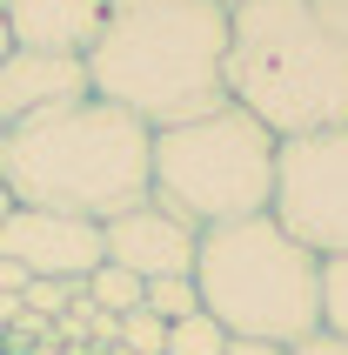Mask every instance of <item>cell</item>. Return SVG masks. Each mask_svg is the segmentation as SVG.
Returning a JSON list of instances; mask_svg holds the SVG:
<instances>
[{
    "mask_svg": "<svg viewBox=\"0 0 348 355\" xmlns=\"http://www.w3.org/2000/svg\"><path fill=\"white\" fill-rule=\"evenodd\" d=\"M87 94L148 128L214 114L228 101V7L221 0H107L94 47L80 54Z\"/></svg>",
    "mask_w": 348,
    "mask_h": 355,
    "instance_id": "cell-1",
    "label": "cell"
},
{
    "mask_svg": "<svg viewBox=\"0 0 348 355\" xmlns=\"http://www.w3.org/2000/svg\"><path fill=\"white\" fill-rule=\"evenodd\" d=\"M0 181L20 208L114 221L155 188V128L101 94L54 101L0 141Z\"/></svg>",
    "mask_w": 348,
    "mask_h": 355,
    "instance_id": "cell-2",
    "label": "cell"
},
{
    "mask_svg": "<svg viewBox=\"0 0 348 355\" xmlns=\"http://www.w3.org/2000/svg\"><path fill=\"white\" fill-rule=\"evenodd\" d=\"M228 101L275 141L348 128V40L308 0H234Z\"/></svg>",
    "mask_w": 348,
    "mask_h": 355,
    "instance_id": "cell-3",
    "label": "cell"
},
{
    "mask_svg": "<svg viewBox=\"0 0 348 355\" xmlns=\"http://www.w3.org/2000/svg\"><path fill=\"white\" fill-rule=\"evenodd\" d=\"M194 288H201V309L228 336L295 349L322 329V255H308L275 215L201 228Z\"/></svg>",
    "mask_w": 348,
    "mask_h": 355,
    "instance_id": "cell-4",
    "label": "cell"
},
{
    "mask_svg": "<svg viewBox=\"0 0 348 355\" xmlns=\"http://www.w3.org/2000/svg\"><path fill=\"white\" fill-rule=\"evenodd\" d=\"M275 148L281 141L254 114H241L234 101H221L214 114L155 128V188H148V201H161L188 228H221V221H241V215H268Z\"/></svg>",
    "mask_w": 348,
    "mask_h": 355,
    "instance_id": "cell-5",
    "label": "cell"
},
{
    "mask_svg": "<svg viewBox=\"0 0 348 355\" xmlns=\"http://www.w3.org/2000/svg\"><path fill=\"white\" fill-rule=\"evenodd\" d=\"M268 215L308 255H348V128L288 135L275 148V195Z\"/></svg>",
    "mask_w": 348,
    "mask_h": 355,
    "instance_id": "cell-6",
    "label": "cell"
},
{
    "mask_svg": "<svg viewBox=\"0 0 348 355\" xmlns=\"http://www.w3.org/2000/svg\"><path fill=\"white\" fill-rule=\"evenodd\" d=\"M0 255L20 261L27 275H47V282H87L107 261L101 248V221H80V215H54V208H7L0 221Z\"/></svg>",
    "mask_w": 348,
    "mask_h": 355,
    "instance_id": "cell-7",
    "label": "cell"
},
{
    "mask_svg": "<svg viewBox=\"0 0 348 355\" xmlns=\"http://www.w3.org/2000/svg\"><path fill=\"white\" fill-rule=\"evenodd\" d=\"M101 248L114 268H134L141 282L161 275H194V248H201V228H188L181 215H168L161 201H141L128 215L101 221Z\"/></svg>",
    "mask_w": 348,
    "mask_h": 355,
    "instance_id": "cell-8",
    "label": "cell"
},
{
    "mask_svg": "<svg viewBox=\"0 0 348 355\" xmlns=\"http://www.w3.org/2000/svg\"><path fill=\"white\" fill-rule=\"evenodd\" d=\"M74 94H87V67H80V60L14 47V54L0 60V141L14 135L27 114L54 107V101H74Z\"/></svg>",
    "mask_w": 348,
    "mask_h": 355,
    "instance_id": "cell-9",
    "label": "cell"
},
{
    "mask_svg": "<svg viewBox=\"0 0 348 355\" xmlns=\"http://www.w3.org/2000/svg\"><path fill=\"white\" fill-rule=\"evenodd\" d=\"M0 14L14 27V47L80 60L107 20V0H0Z\"/></svg>",
    "mask_w": 348,
    "mask_h": 355,
    "instance_id": "cell-10",
    "label": "cell"
},
{
    "mask_svg": "<svg viewBox=\"0 0 348 355\" xmlns=\"http://www.w3.org/2000/svg\"><path fill=\"white\" fill-rule=\"evenodd\" d=\"M161 355H228V329H221L208 309H194V315L168 322V349Z\"/></svg>",
    "mask_w": 348,
    "mask_h": 355,
    "instance_id": "cell-11",
    "label": "cell"
},
{
    "mask_svg": "<svg viewBox=\"0 0 348 355\" xmlns=\"http://www.w3.org/2000/svg\"><path fill=\"white\" fill-rule=\"evenodd\" d=\"M80 288H87V295H94L107 315H128V309H141V295H148V282H141L134 268H114V261H101L94 275L80 282Z\"/></svg>",
    "mask_w": 348,
    "mask_h": 355,
    "instance_id": "cell-12",
    "label": "cell"
},
{
    "mask_svg": "<svg viewBox=\"0 0 348 355\" xmlns=\"http://www.w3.org/2000/svg\"><path fill=\"white\" fill-rule=\"evenodd\" d=\"M141 309H148V315H161V322H181V315H194V309H201V288H194V275H161V282H148Z\"/></svg>",
    "mask_w": 348,
    "mask_h": 355,
    "instance_id": "cell-13",
    "label": "cell"
},
{
    "mask_svg": "<svg viewBox=\"0 0 348 355\" xmlns=\"http://www.w3.org/2000/svg\"><path fill=\"white\" fill-rule=\"evenodd\" d=\"M322 336L348 342V255L322 261Z\"/></svg>",
    "mask_w": 348,
    "mask_h": 355,
    "instance_id": "cell-14",
    "label": "cell"
},
{
    "mask_svg": "<svg viewBox=\"0 0 348 355\" xmlns=\"http://www.w3.org/2000/svg\"><path fill=\"white\" fill-rule=\"evenodd\" d=\"M114 342H121V355H161V349H168V322L148 315V309H128Z\"/></svg>",
    "mask_w": 348,
    "mask_h": 355,
    "instance_id": "cell-15",
    "label": "cell"
},
{
    "mask_svg": "<svg viewBox=\"0 0 348 355\" xmlns=\"http://www.w3.org/2000/svg\"><path fill=\"white\" fill-rule=\"evenodd\" d=\"M74 295H80V282H47V275H34L20 302H27L34 315H47V322H54V315H67V302H74Z\"/></svg>",
    "mask_w": 348,
    "mask_h": 355,
    "instance_id": "cell-16",
    "label": "cell"
},
{
    "mask_svg": "<svg viewBox=\"0 0 348 355\" xmlns=\"http://www.w3.org/2000/svg\"><path fill=\"white\" fill-rule=\"evenodd\" d=\"M295 355H348V342H342V336H322V329H315L308 342H295Z\"/></svg>",
    "mask_w": 348,
    "mask_h": 355,
    "instance_id": "cell-17",
    "label": "cell"
},
{
    "mask_svg": "<svg viewBox=\"0 0 348 355\" xmlns=\"http://www.w3.org/2000/svg\"><path fill=\"white\" fill-rule=\"evenodd\" d=\"M27 282H34V275H27L20 261H7V255H0V295H27Z\"/></svg>",
    "mask_w": 348,
    "mask_h": 355,
    "instance_id": "cell-18",
    "label": "cell"
},
{
    "mask_svg": "<svg viewBox=\"0 0 348 355\" xmlns=\"http://www.w3.org/2000/svg\"><path fill=\"white\" fill-rule=\"evenodd\" d=\"M308 7H315L322 20H329V27H335L342 40H348V0H308Z\"/></svg>",
    "mask_w": 348,
    "mask_h": 355,
    "instance_id": "cell-19",
    "label": "cell"
},
{
    "mask_svg": "<svg viewBox=\"0 0 348 355\" xmlns=\"http://www.w3.org/2000/svg\"><path fill=\"white\" fill-rule=\"evenodd\" d=\"M228 355H295L281 342H248V336H228Z\"/></svg>",
    "mask_w": 348,
    "mask_h": 355,
    "instance_id": "cell-20",
    "label": "cell"
},
{
    "mask_svg": "<svg viewBox=\"0 0 348 355\" xmlns=\"http://www.w3.org/2000/svg\"><path fill=\"white\" fill-rule=\"evenodd\" d=\"M14 322H20V295H0V336H7Z\"/></svg>",
    "mask_w": 348,
    "mask_h": 355,
    "instance_id": "cell-21",
    "label": "cell"
},
{
    "mask_svg": "<svg viewBox=\"0 0 348 355\" xmlns=\"http://www.w3.org/2000/svg\"><path fill=\"white\" fill-rule=\"evenodd\" d=\"M14 54V27H7V14H0V60Z\"/></svg>",
    "mask_w": 348,
    "mask_h": 355,
    "instance_id": "cell-22",
    "label": "cell"
},
{
    "mask_svg": "<svg viewBox=\"0 0 348 355\" xmlns=\"http://www.w3.org/2000/svg\"><path fill=\"white\" fill-rule=\"evenodd\" d=\"M7 208H14V195H7V181H0V221H7Z\"/></svg>",
    "mask_w": 348,
    "mask_h": 355,
    "instance_id": "cell-23",
    "label": "cell"
},
{
    "mask_svg": "<svg viewBox=\"0 0 348 355\" xmlns=\"http://www.w3.org/2000/svg\"><path fill=\"white\" fill-rule=\"evenodd\" d=\"M221 7H234V0H221Z\"/></svg>",
    "mask_w": 348,
    "mask_h": 355,
    "instance_id": "cell-24",
    "label": "cell"
}]
</instances>
